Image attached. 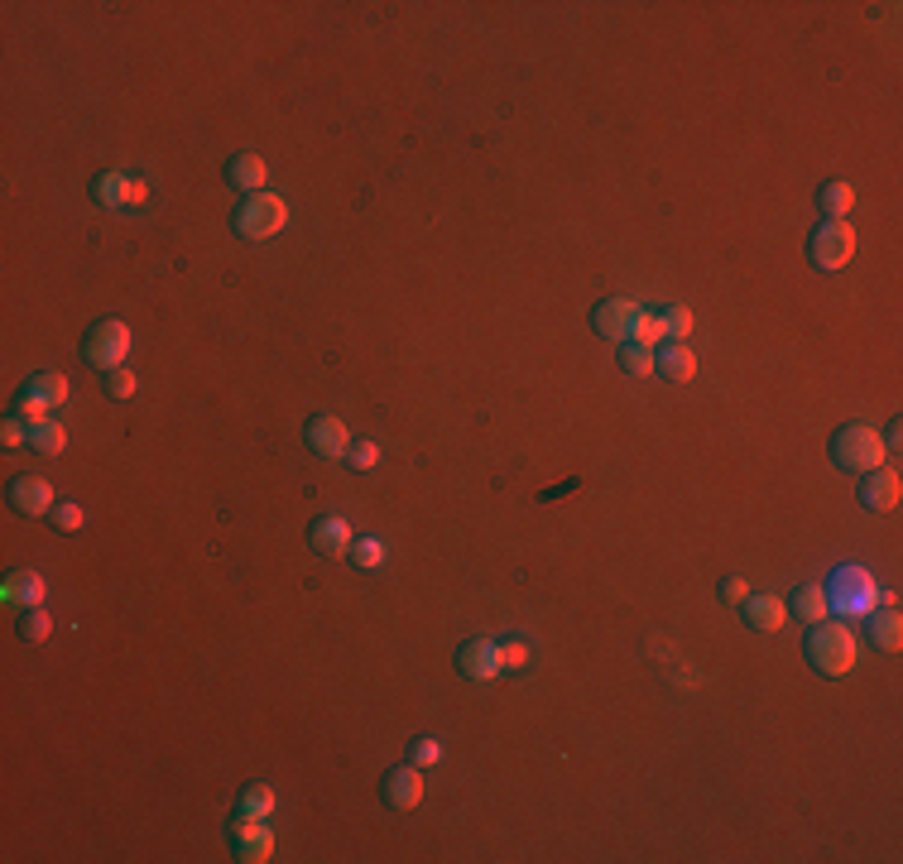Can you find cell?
<instances>
[{"instance_id": "cb8c5ba5", "label": "cell", "mask_w": 903, "mask_h": 864, "mask_svg": "<svg viewBox=\"0 0 903 864\" xmlns=\"http://www.w3.org/2000/svg\"><path fill=\"white\" fill-rule=\"evenodd\" d=\"M29 447L39 456H58L63 447H68V428L58 423V418H44L39 428H29Z\"/></svg>"}, {"instance_id": "7a4b0ae2", "label": "cell", "mask_w": 903, "mask_h": 864, "mask_svg": "<svg viewBox=\"0 0 903 864\" xmlns=\"http://www.w3.org/2000/svg\"><path fill=\"white\" fill-rule=\"evenodd\" d=\"M289 226V202L279 192H250L241 207L231 212V231L241 240H269Z\"/></svg>"}, {"instance_id": "d6a6232c", "label": "cell", "mask_w": 903, "mask_h": 864, "mask_svg": "<svg viewBox=\"0 0 903 864\" xmlns=\"http://www.w3.org/2000/svg\"><path fill=\"white\" fill-rule=\"evenodd\" d=\"M529 658H534V653H529L524 639H505V644H500V668L505 672H524L529 668Z\"/></svg>"}, {"instance_id": "74e56055", "label": "cell", "mask_w": 903, "mask_h": 864, "mask_svg": "<svg viewBox=\"0 0 903 864\" xmlns=\"http://www.w3.org/2000/svg\"><path fill=\"white\" fill-rule=\"evenodd\" d=\"M745 596H750V581H745V576H726V581H721V600H726V605H740Z\"/></svg>"}, {"instance_id": "30bf717a", "label": "cell", "mask_w": 903, "mask_h": 864, "mask_svg": "<svg viewBox=\"0 0 903 864\" xmlns=\"http://www.w3.org/2000/svg\"><path fill=\"white\" fill-rule=\"evenodd\" d=\"M303 442H308L318 456H346L351 432H346V423L337 418V413H313V418L303 423Z\"/></svg>"}, {"instance_id": "277c9868", "label": "cell", "mask_w": 903, "mask_h": 864, "mask_svg": "<svg viewBox=\"0 0 903 864\" xmlns=\"http://www.w3.org/2000/svg\"><path fill=\"white\" fill-rule=\"evenodd\" d=\"M125 356H130V327H125L121 317H101V322H92L87 327V336H82V360L92 365V370H116V365H125Z\"/></svg>"}, {"instance_id": "6da1fadb", "label": "cell", "mask_w": 903, "mask_h": 864, "mask_svg": "<svg viewBox=\"0 0 903 864\" xmlns=\"http://www.w3.org/2000/svg\"><path fill=\"white\" fill-rule=\"evenodd\" d=\"M803 653H807V663L822 672V677H846V672L855 668V634L846 629V624L817 620L812 629H807Z\"/></svg>"}, {"instance_id": "5bb4252c", "label": "cell", "mask_w": 903, "mask_h": 864, "mask_svg": "<svg viewBox=\"0 0 903 864\" xmlns=\"http://www.w3.org/2000/svg\"><path fill=\"white\" fill-rule=\"evenodd\" d=\"M860 504L870 509V514H889V509H899V476L894 471H865L860 476Z\"/></svg>"}, {"instance_id": "603a6c76", "label": "cell", "mask_w": 903, "mask_h": 864, "mask_svg": "<svg viewBox=\"0 0 903 864\" xmlns=\"http://www.w3.org/2000/svg\"><path fill=\"white\" fill-rule=\"evenodd\" d=\"M92 197H97V207H125L130 202V178L125 173H97V183H92Z\"/></svg>"}, {"instance_id": "ab89813d", "label": "cell", "mask_w": 903, "mask_h": 864, "mask_svg": "<svg viewBox=\"0 0 903 864\" xmlns=\"http://www.w3.org/2000/svg\"><path fill=\"white\" fill-rule=\"evenodd\" d=\"M145 202H149V183L130 178V202H125V207H145Z\"/></svg>"}, {"instance_id": "8d00e7d4", "label": "cell", "mask_w": 903, "mask_h": 864, "mask_svg": "<svg viewBox=\"0 0 903 864\" xmlns=\"http://www.w3.org/2000/svg\"><path fill=\"white\" fill-rule=\"evenodd\" d=\"M0 442H5V447H25V442H29V423H20V418L10 413V418L0 423Z\"/></svg>"}, {"instance_id": "8fae6325", "label": "cell", "mask_w": 903, "mask_h": 864, "mask_svg": "<svg viewBox=\"0 0 903 864\" xmlns=\"http://www.w3.org/2000/svg\"><path fill=\"white\" fill-rule=\"evenodd\" d=\"M635 317H639V303H630V298H606V303L591 308V327H596V336H606V341H630Z\"/></svg>"}, {"instance_id": "ba28073f", "label": "cell", "mask_w": 903, "mask_h": 864, "mask_svg": "<svg viewBox=\"0 0 903 864\" xmlns=\"http://www.w3.org/2000/svg\"><path fill=\"white\" fill-rule=\"evenodd\" d=\"M457 672H462L466 682H495L500 677V644L495 639H466L457 648Z\"/></svg>"}, {"instance_id": "8992f818", "label": "cell", "mask_w": 903, "mask_h": 864, "mask_svg": "<svg viewBox=\"0 0 903 864\" xmlns=\"http://www.w3.org/2000/svg\"><path fill=\"white\" fill-rule=\"evenodd\" d=\"M875 581L860 572V567H841L836 572V596H827V610H836V615H870L875 610Z\"/></svg>"}, {"instance_id": "f35d334b", "label": "cell", "mask_w": 903, "mask_h": 864, "mask_svg": "<svg viewBox=\"0 0 903 864\" xmlns=\"http://www.w3.org/2000/svg\"><path fill=\"white\" fill-rule=\"evenodd\" d=\"M879 442H884V452H899V442H903V423H899V418L879 432Z\"/></svg>"}, {"instance_id": "83f0119b", "label": "cell", "mask_w": 903, "mask_h": 864, "mask_svg": "<svg viewBox=\"0 0 903 864\" xmlns=\"http://www.w3.org/2000/svg\"><path fill=\"white\" fill-rule=\"evenodd\" d=\"M663 317L659 312H644L639 308V317H635V327H630V341H639V346H654V351H659L663 346Z\"/></svg>"}, {"instance_id": "5b68a950", "label": "cell", "mask_w": 903, "mask_h": 864, "mask_svg": "<svg viewBox=\"0 0 903 864\" xmlns=\"http://www.w3.org/2000/svg\"><path fill=\"white\" fill-rule=\"evenodd\" d=\"M855 255V231H851V221H822L812 236H807V260L817 264V269H827V274H836V269H846Z\"/></svg>"}, {"instance_id": "2e32d148", "label": "cell", "mask_w": 903, "mask_h": 864, "mask_svg": "<svg viewBox=\"0 0 903 864\" xmlns=\"http://www.w3.org/2000/svg\"><path fill=\"white\" fill-rule=\"evenodd\" d=\"M865 629H870V644L884 648V653H899L903 648V615H899V605L894 600H884V610H870L865 615Z\"/></svg>"}, {"instance_id": "e0dca14e", "label": "cell", "mask_w": 903, "mask_h": 864, "mask_svg": "<svg viewBox=\"0 0 903 864\" xmlns=\"http://www.w3.org/2000/svg\"><path fill=\"white\" fill-rule=\"evenodd\" d=\"M740 610H745V624L750 629H764V634H774V629H783V620H788V600L779 596H750L740 600Z\"/></svg>"}, {"instance_id": "e575fe53", "label": "cell", "mask_w": 903, "mask_h": 864, "mask_svg": "<svg viewBox=\"0 0 903 864\" xmlns=\"http://www.w3.org/2000/svg\"><path fill=\"white\" fill-rule=\"evenodd\" d=\"M346 461H351L356 471H375V466H380V447H375V442H351V447H346Z\"/></svg>"}, {"instance_id": "7402d4cb", "label": "cell", "mask_w": 903, "mask_h": 864, "mask_svg": "<svg viewBox=\"0 0 903 864\" xmlns=\"http://www.w3.org/2000/svg\"><path fill=\"white\" fill-rule=\"evenodd\" d=\"M236 816H245V821H265V816H274V788H265V783L241 788V797H236Z\"/></svg>"}, {"instance_id": "d590c367", "label": "cell", "mask_w": 903, "mask_h": 864, "mask_svg": "<svg viewBox=\"0 0 903 864\" xmlns=\"http://www.w3.org/2000/svg\"><path fill=\"white\" fill-rule=\"evenodd\" d=\"M438 759H442V744H438V740H414V744H409V764L433 768Z\"/></svg>"}, {"instance_id": "44dd1931", "label": "cell", "mask_w": 903, "mask_h": 864, "mask_svg": "<svg viewBox=\"0 0 903 864\" xmlns=\"http://www.w3.org/2000/svg\"><path fill=\"white\" fill-rule=\"evenodd\" d=\"M788 610L798 615L803 624H817V620H827L831 610H827V591L822 586H798L793 591V600H788Z\"/></svg>"}, {"instance_id": "1f68e13d", "label": "cell", "mask_w": 903, "mask_h": 864, "mask_svg": "<svg viewBox=\"0 0 903 864\" xmlns=\"http://www.w3.org/2000/svg\"><path fill=\"white\" fill-rule=\"evenodd\" d=\"M101 389H106V394H111V399H130V394H135V375H130V370H125V365H116V370H106V375H101Z\"/></svg>"}, {"instance_id": "4dcf8cb0", "label": "cell", "mask_w": 903, "mask_h": 864, "mask_svg": "<svg viewBox=\"0 0 903 864\" xmlns=\"http://www.w3.org/2000/svg\"><path fill=\"white\" fill-rule=\"evenodd\" d=\"M82 519H87V514H82V504H77V500H63V504H53V509H49V524L58 528V533H77Z\"/></svg>"}, {"instance_id": "f546056e", "label": "cell", "mask_w": 903, "mask_h": 864, "mask_svg": "<svg viewBox=\"0 0 903 864\" xmlns=\"http://www.w3.org/2000/svg\"><path fill=\"white\" fill-rule=\"evenodd\" d=\"M15 418H20V423H29V428H39V423L49 418V404H44L34 389H20V399H15Z\"/></svg>"}, {"instance_id": "f1b7e54d", "label": "cell", "mask_w": 903, "mask_h": 864, "mask_svg": "<svg viewBox=\"0 0 903 864\" xmlns=\"http://www.w3.org/2000/svg\"><path fill=\"white\" fill-rule=\"evenodd\" d=\"M346 557H351V562H356L361 572H375V567L385 562V543H380V538H356Z\"/></svg>"}, {"instance_id": "d4e9b609", "label": "cell", "mask_w": 903, "mask_h": 864, "mask_svg": "<svg viewBox=\"0 0 903 864\" xmlns=\"http://www.w3.org/2000/svg\"><path fill=\"white\" fill-rule=\"evenodd\" d=\"M25 389H34V394H39V399H44L49 408L68 404V394H73V389H68V380H63L58 370H39V375H29Z\"/></svg>"}, {"instance_id": "3957f363", "label": "cell", "mask_w": 903, "mask_h": 864, "mask_svg": "<svg viewBox=\"0 0 903 864\" xmlns=\"http://www.w3.org/2000/svg\"><path fill=\"white\" fill-rule=\"evenodd\" d=\"M831 461H836L841 471H851V476L879 471V466H884V442H879V432L870 428V423H846V428H836V437H831Z\"/></svg>"}, {"instance_id": "ffe728a7", "label": "cell", "mask_w": 903, "mask_h": 864, "mask_svg": "<svg viewBox=\"0 0 903 864\" xmlns=\"http://www.w3.org/2000/svg\"><path fill=\"white\" fill-rule=\"evenodd\" d=\"M817 207H822V221H846V212L855 207V188L841 183V178H831V183L817 188Z\"/></svg>"}, {"instance_id": "484cf974", "label": "cell", "mask_w": 903, "mask_h": 864, "mask_svg": "<svg viewBox=\"0 0 903 864\" xmlns=\"http://www.w3.org/2000/svg\"><path fill=\"white\" fill-rule=\"evenodd\" d=\"M15 634L25 639V644H44L53 634V620L39 610V605H29V610H20V624H15Z\"/></svg>"}, {"instance_id": "9a60e30c", "label": "cell", "mask_w": 903, "mask_h": 864, "mask_svg": "<svg viewBox=\"0 0 903 864\" xmlns=\"http://www.w3.org/2000/svg\"><path fill=\"white\" fill-rule=\"evenodd\" d=\"M654 375H663L668 384H687L692 375H697L692 346H687V341H663L659 351H654Z\"/></svg>"}, {"instance_id": "7c38bea8", "label": "cell", "mask_w": 903, "mask_h": 864, "mask_svg": "<svg viewBox=\"0 0 903 864\" xmlns=\"http://www.w3.org/2000/svg\"><path fill=\"white\" fill-rule=\"evenodd\" d=\"M5 500H10L15 514H25V519H39V514L49 519V509L58 504V500H53V490H49V480H39V476H15Z\"/></svg>"}, {"instance_id": "52a82bcc", "label": "cell", "mask_w": 903, "mask_h": 864, "mask_svg": "<svg viewBox=\"0 0 903 864\" xmlns=\"http://www.w3.org/2000/svg\"><path fill=\"white\" fill-rule=\"evenodd\" d=\"M380 802H385L390 812H414L418 802H423V768L418 764L390 768V773L380 778Z\"/></svg>"}, {"instance_id": "d6986e66", "label": "cell", "mask_w": 903, "mask_h": 864, "mask_svg": "<svg viewBox=\"0 0 903 864\" xmlns=\"http://www.w3.org/2000/svg\"><path fill=\"white\" fill-rule=\"evenodd\" d=\"M44 576L39 572H10L5 576V586H0V596L10 600V605H20V610H29V605H39L44 600Z\"/></svg>"}, {"instance_id": "4316f807", "label": "cell", "mask_w": 903, "mask_h": 864, "mask_svg": "<svg viewBox=\"0 0 903 864\" xmlns=\"http://www.w3.org/2000/svg\"><path fill=\"white\" fill-rule=\"evenodd\" d=\"M620 370H625V375H654V346L625 341V346H620Z\"/></svg>"}, {"instance_id": "4fadbf2b", "label": "cell", "mask_w": 903, "mask_h": 864, "mask_svg": "<svg viewBox=\"0 0 903 864\" xmlns=\"http://www.w3.org/2000/svg\"><path fill=\"white\" fill-rule=\"evenodd\" d=\"M351 524H346L342 514H318L313 524H308V548L322 552V557H337V552H351Z\"/></svg>"}, {"instance_id": "ac0fdd59", "label": "cell", "mask_w": 903, "mask_h": 864, "mask_svg": "<svg viewBox=\"0 0 903 864\" xmlns=\"http://www.w3.org/2000/svg\"><path fill=\"white\" fill-rule=\"evenodd\" d=\"M265 173H269V164L260 154H236V159L226 164V183L250 197V192H265Z\"/></svg>"}, {"instance_id": "836d02e7", "label": "cell", "mask_w": 903, "mask_h": 864, "mask_svg": "<svg viewBox=\"0 0 903 864\" xmlns=\"http://www.w3.org/2000/svg\"><path fill=\"white\" fill-rule=\"evenodd\" d=\"M663 332L673 336V341H687V332H692V312L687 308H663Z\"/></svg>"}, {"instance_id": "9c48e42d", "label": "cell", "mask_w": 903, "mask_h": 864, "mask_svg": "<svg viewBox=\"0 0 903 864\" xmlns=\"http://www.w3.org/2000/svg\"><path fill=\"white\" fill-rule=\"evenodd\" d=\"M231 855L241 864H265L269 855H274V836H269L265 821L236 816V821H231Z\"/></svg>"}]
</instances>
